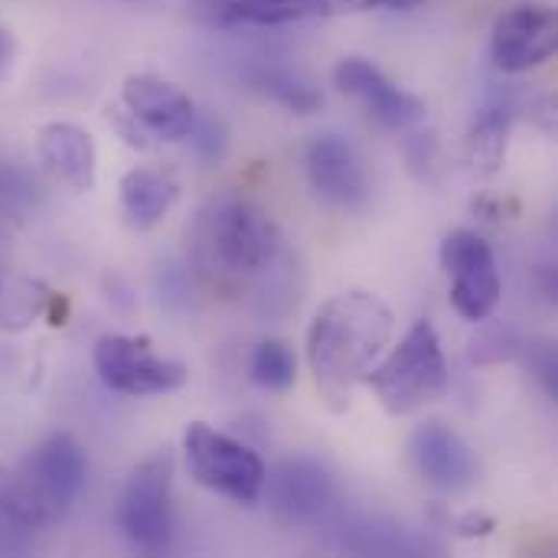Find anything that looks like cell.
<instances>
[{
	"mask_svg": "<svg viewBox=\"0 0 558 558\" xmlns=\"http://www.w3.org/2000/svg\"><path fill=\"white\" fill-rule=\"evenodd\" d=\"M392 340V311L369 291H343L320 304L307 330V363L327 409L343 412Z\"/></svg>",
	"mask_w": 558,
	"mask_h": 558,
	"instance_id": "1",
	"label": "cell"
},
{
	"mask_svg": "<svg viewBox=\"0 0 558 558\" xmlns=\"http://www.w3.org/2000/svg\"><path fill=\"white\" fill-rule=\"evenodd\" d=\"M193 252L199 268L216 281H242L271 271L284 255V239L258 203L219 196L193 222Z\"/></svg>",
	"mask_w": 558,
	"mask_h": 558,
	"instance_id": "2",
	"label": "cell"
},
{
	"mask_svg": "<svg viewBox=\"0 0 558 558\" xmlns=\"http://www.w3.org/2000/svg\"><path fill=\"white\" fill-rule=\"evenodd\" d=\"M373 392L389 415H412L448 392L451 373L441 340L428 320L409 327V333L392 347V353L366 373Z\"/></svg>",
	"mask_w": 558,
	"mask_h": 558,
	"instance_id": "3",
	"label": "cell"
},
{
	"mask_svg": "<svg viewBox=\"0 0 558 558\" xmlns=\"http://www.w3.org/2000/svg\"><path fill=\"white\" fill-rule=\"evenodd\" d=\"M183 451L199 487L239 507H255L265 497V461L239 438L222 435L206 422H193L183 435Z\"/></svg>",
	"mask_w": 558,
	"mask_h": 558,
	"instance_id": "4",
	"label": "cell"
},
{
	"mask_svg": "<svg viewBox=\"0 0 558 558\" xmlns=\"http://www.w3.org/2000/svg\"><path fill=\"white\" fill-rule=\"evenodd\" d=\"M121 526L131 546L147 556L173 546V454L167 448L131 471L121 497Z\"/></svg>",
	"mask_w": 558,
	"mask_h": 558,
	"instance_id": "5",
	"label": "cell"
},
{
	"mask_svg": "<svg viewBox=\"0 0 558 558\" xmlns=\"http://www.w3.org/2000/svg\"><path fill=\"white\" fill-rule=\"evenodd\" d=\"M92 363L108 392L131 396V399L170 396L183 389L190 376L180 360L154 353V347L144 337H121V333L98 337L92 350Z\"/></svg>",
	"mask_w": 558,
	"mask_h": 558,
	"instance_id": "6",
	"label": "cell"
},
{
	"mask_svg": "<svg viewBox=\"0 0 558 558\" xmlns=\"http://www.w3.org/2000/svg\"><path fill=\"white\" fill-rule=\"evenodd\" d=\"M438 258L451 278V307L471 324L487 320L504 298L494 245L474 229H458L441 242Z\"/></svg>",
	"mask_w": 558,
	"mask_h": 558,
	"instance_id": "7",
	"label": "cell"
},
{
	"mask_svg": "<svg viewBox=\"0 0 558 558\" xmlns=\"http://www.w3.org/2000/svg\"><path fill=\"white\" fill-rule=\"evenodd\" d=\"M333 85L340 95L353 98L376 124L389 131H409L425 121V101L396 85L379 65L363 56L340 59L333 65Z\"/></svg>",
	"mask_w": 558,
	"mask_h": 558,
	"instance_id": "8",
	"label": "cell"
},
{
	"mask_svg": "<svg viewBox=\"0 0 558 558\" xmlns=\"http://www.w3.org/2000/svg\"><path fill=\"white\" fill-rule=\"evenodd\" d=\"M16 464L23 468V474L43 497V504L52 510V517L62 523L75 510V504L85 490L88 461H85L82 445L72 435L56 432V435L43 438L39 445H33L26 451V458Z\"/></svg>",
	"mask_w": 558,
	"mask_h": 558,
	"instance_id": "9",
	"label": "cell"
},
{
	"mask_svg": "<svg viewBox=\"0 0 558 558\" xmlns=\"http://www.w3.org/2000/svg\"><path fill=\"white\" fill-rule=\"evenodd\" d=\"M304 170L311 190L337 209H363L369 203V173L343 134H317L304 150Z\"/></svg>",
	"mask_w": 558,
	"mask_h": 558,
	"instance_id": "10",
	"label": "cell"
},
{
	"mask_svg": "<svg viewBox=\"0 0 558 558\" xmlns=\"http://www.w3.org/2000/svg\"><path fill=\"white\" fill-rule=\"evenodd\" d=\"M558 20L546 3H520L497 16L490 33L494 62L504 72H530L556 56Z\"/></svg>",
	"mask_w": 558,
	"mask_h": 558,
	"instance_id": "11",
	"label": "cell"
},
{
	"mask_svg": "<svg viewBox=\"0 0 558 558\" xmlns=\"http://www.w3.org/2000/svg\"><path fill=\"white\" fill-rule=\"evenodd\" d=\"M121 101H124V111H128L134 131L141 128L157 141H183L193 134L196 105L170 78H160L150 72L128 75L124 88H121Z\"/></svg>",
	"mask_w": 558,
	"mask_h": 558,
	"instance_id": "12",
	"label": "cell"
},
{
	"mask_svg": "<svg viewBox=\"0 0 558 558\" xmlns=\"http://www.w3.org/2000/svg\"><path fill=\"white\" fill-rule=\"evenodd\" d=\"M409 458L418 477L445 494H461L477 484L481 464L471 445L441 422H425L409 438Z\"/></svg>",
	"mask_w": 558,
	"mask_h": 558,
	"instance_id": "13",
	"label": "cell"
},
{
	"mask_svg": "<svg viewBox=\"0 0 558 558\" xmlns=\"http://www.w3.org/2000/svg\"><path fill=\"white\" fill-rule=\"evenodd\" d=\"M271 510L288 523H314L337 497L330 471L314 458H288L265 477Z\"/></svg>",
	"mask_w": 558,
	"mask_h": 558,
	"instance_id": "14",
	"label": "cell"
},
{
	"mask_svg": "<svg viewBox=\"0 0 558 558\" xmlns=\"http://www.w3.org/2000/svg\"><path fill=\"white\" fill-rule=\"evenodd\" d=\"M36 157L43 170L72 193L95 190L98 180V150L85 128L72 121H52L36 134Z\"/></svg>",
	"mask_w": 558,
	"mask_h": 558,
	"instance_id": "15",
	"label": "cell"
},
{
	"mask_svg": "<svg viewBox=\"0 0 558 558\" xmlns=\"http://www.w3.org/2000/svg\"><path fill=\"white\" fill-rule=\"evenodd\" d=\"M118 190H121V209H124L128 222L137 229L157 226L180 199V183L167 170H157V167L128 170L121 177Z\"/></svg>",
	"mask_w": 558,
	"mask_h": 558,
	"instance_id": "16",
	"label": "cell"
},
{
	"mask_svg": "<svg viewBox=\"0 0 558 558\" xmlns=\"http://www.w3.org/2000/svg\"><path fill=\"white\" fill-rule=\"evenodd\" d=\"M190 13L209 26H284L311 13V0H193Z\"/></svg>",
	"mask_w": 558,
	"mask_h": 558,
	"instance_id": "17",
	"label": "cell"
},
{
	"mask_svg": "<svg viewBox=\"0 0 558 558\" xmlns=\"http://www.w3.org/2000/svg\"><path fill=\"white\" fill-rule=\"evenodd\" d=\"M0 523L10 530H52L59 520L43 504L20 464H0Z\"/></svg>",
	"mask_w": 558,
	"mask_h": 558,
	"instance_id": "18",
	"label": "cell"
},
{
	"mask_svg": "<svg viewBox=\"0 0 558 558\" xmlns=\"http://www.w3.org/2000/svg\"><path fill=\"white\" fill-rule=\"evenodd\" d=\"M52 307H56V294L49 288H43L33 278L0 271V330L3 333H20L33 327L39 317L46 314L52 317Z\"/></svg>",
	"mask_w": 558,
	"mask_h": 558,
	"instance_id": "19",
	"label": "cell"
},
{
	"mask_svg": "<svg viewBox=\"0 0 558 558\" xmlns=\"http://www.w3.org/2000/svg\"><path fill=\"white\" fill-rule=\"evenodd\" d=\"M507 134H510L507 108H500V105L484 108L464 137V157H468L471 170H477L484 177L497 173L507 157Z\"/></svg>",
	"mask_w": 558,
	"mask_h": 558,
	"instance_id": "20",
	"label": "cell"
},
{
	"mask_svg": "<svg viewBox=\"0 0 558 558\" xmlns=\"http://www.w3.org/2000/svg\"><path fill=\"white\" fill-rule=\"evenodd\" d=\"M248 376L258 389H268V392H288L298 379V360L291 353L288 343L281 340H262L255 350H252V360H248Z\"/></svg>",
	"mask_w": 558,
	"mask_h": 558,
	"instance_id": "21",
	"label": "cell"
},
{
	"mask_svg": "<svg viewBox=\"0 0 558 558\" xmlns=\"http://www.w3.org/2000/svg\"><path fill=\"white\" fill-rule=\"evenodd\" d=\"M258 88L271 101H278V105H284L288 111H298V114H311V111L320 108V92L314 85H307L304 78L291 75V72H262Z\"/></svg>",
	"mask_w": 558,
	"mask_h": 558,
	"instance_id": "22",
	"label": "cell"
},
{
	"mask_svg": "<svg viewBox=\"0 0 558 558\" xmlns=\"http://www.w3.org/2000/svg\"><path fill=\"white\" fill-rule=\"evenodd\" d=\"M517 350H520V343H517L513 330H507V327H487L471 340L474 363H500V360H510Z\"/></svg>",
	"mask_w": 558,
	"mask_h": 558,
	"instance_id": "23",
	"label": "cell"
},
{
	"mask_svg": "<svg viewBox=\"0 0 558 558\" xmlns=\"http://www.w3.org/2000/svg\"><path fill=\"white\" fill-rule=\"evenodd\" d=\"M33 199V186L29 180L10 167V163H0V213H10V216H20Z\"/></svg>",
	"mask_w": 558,
	"mask_h": 558,
	"instance_id": "24",
	"label": "cell"
},
{
	"mask_svg": "<svg viewBox=\"0 0 558 558\" xmlns=\"http://www.w3.org/2000/svg\"><path fill=\"white\" fill-rule=\"evenodd\" d=\"M422 0H311V13L320 16H343V13H366V10H409Z\"/></svg>",
	"mask_w": 558,
	"mask_h": 558,
	"instance_id": "25",
	"label": "cell"
},
{
	"mask_svg": "<svg viewBox=\"0 0 558 558\" xmlns=\"http://www.w3.org/2000/svg\"><path fill=\"white\" fill-rule=\"evenodd\" d=\"M530 366H533V376L543 383V389H546L549 396H556L558 363H556V350H553V343H536V347H530Z\"/></svg>",
	"mask_w": 558,
	"mask_h": 558,
	"instance_id": "26",
	"label": "cell"
},
{
	"mask_svg": "<svg viewBox=\"0 0 558 558\" xmlns=\"http://www.w3.org/2000/svg\"><path fill=\"white\" fill-rule=\"evenodd\" d=\"M13 59H16V39H13V33L0 23V78L13 69Z\"/></svg>",
	"mask_w": 558,
	"mask_h": 558,
	"instance_id": "27",
	"label": "cell"
},
{
	"mask_svg": "<svg viewBox=\"0 0 558 558\" xmlns=\"http://www.w3.org/2000/svg\"><path fill=\"white\" fill-rule=\"evenodd\" d=\"M0 549H3V536H0Z\"/></svg>",
	"mask_w": 558,
	"mask_h": 558,
	"instance_id": "28",
	"label": "cell"
}]
</instances>
